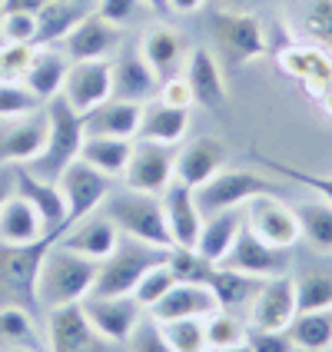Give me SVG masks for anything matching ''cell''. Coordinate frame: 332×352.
<instances>
[{
  "label": "cell",
  "instance_id": "6da1fadb",
  "mask_svg": "<svg viewBox=\"0 0 332 352\" xmlns=\"http://www.w3.org/2000/svg\"><path fill=\"white\" fill-rule=\"evenodd\" d=\"M100 263L90 256H80L60 243H50V250L43 253L37 270V286H34V299L50 313L70 302H83L93 293Z\"/></svg>",
  "mask_w": 332,
  "mask_h": 352
},
{
  "label": "cell",
  "instance_id": "7a4b0ae2",
  "mask_svg": "<svg viewBox=\"0 0 332 352\" xmlns=\"http://www.w3.org/2000/svg\"><path fill=\"white\" fill-rule=\"evenodd\" d=\"M43 110H47V123H50L47 143H43L40 157L34 163H27V170L34 176H40V179H54L57 183V176L80 157L83 120H80V113L63 97H54L50 103H43Z\"/></svg>",
  "mask_w": 332,
  "mask_h": 352
},
{
  "label": "cell",
  "instance_id": "3957f363",
  "mask_svg": "<svg viewBox=\"0 0 332 352\" xmlns=\"http://www.w3.org/2000/svg\"><path fill=\"white\" fill-rule=\"evenodd\" d=\"M103 210L117 223V230L123 236H133V239L150 243V246L173 250V236H170V226H166L163 199H157V196H150V193L126 190V193L107 196L103 199Z\"/></svg>",
  "mask_w": 332,
  "mask_h": 352
},
{
  "label": "cell",
  "instance_id": "277c9868",
  "mask_svg": "<svg viewBox=\"0 0 332 352\" xmlns=\"http://www.w3.org/2000/svg\"><path fill=\"white\" fill-rule=\"evenodd\" d=\"M166 253L170 250H163V246H150V243H140L133 236H123L117 250L107 259H100L93 296H133L140 276L153 270L157 263H163Z\"/></svg>",
  "mask_w": 332,
  "mask_h": 352
},
{
  "label": "cell",
  "instance_id": "5b68a950",
  "mask_svg": "<svg viewBox=\"0 0 332 352\" xmlns=\"http://www.w3.org/2000/svg\"><path fill=\"white\" fill-rule=\"evenodd\" d=\"M263 193H276L273 183H266L259 173H250V170H236V166H223L216 176H210L203 186H196V206L203 216L213 213H226V210H239L246 206L253 196Z\"/></svg>",
  "mask_w": 332,
  "mask_h": 352
},
{
  "label": "cell",
  "instance_id": "8992f818",
  "mask_svg": "<svg viewBox=\"0 0 332 352\" xmlns=\"http://www.w3.org/2000/svg\"><path fill=\"white\" fill-rule=\"evenodd\" d=\"M213 37L219 54L233 67H246L250 60L266 54V34L263 23L250 10H216L213 14Z\"/></svg>",
  "mask_w": 332,
  "mask_h": 352
},
{
  "label": "cell",
  "instance_id": "52a82bcc",
  "mask_svg": "<svg viewBox=\"0 0 332 352\" xmlns=\"http://www.w3.org/2000/svg\"><path fill=\"white\" fill-rule=\"evenodd\" d=\"M176 179V150L153 140H133V153L123 170L126 190L159 196Z\"/></svg>",
  "mask_w": 332,
  "mask_h": 352
},
{
  "label": "cell",
  "instance_id": "ba28073f",
  "mask_svg": "<svg viewBox=\"0 0 332 352\" xmlns=\"http://www.w3.org/2000/svg\"><path fill=\"white\" fill-rule=\"evenodd\" d=\"M243 223H246L263 243H269V246H276V250H293L296 243L302 239L296 210L293 206H286L276 193L253 196V199L246 203Z\"/></svg>",
  "mask_w": 332,
  "mask_h": 352
},
{
  "label": "cell",
  "instance_id": "9c48e42d",
  "mask_svg": "<svg viewBox=\"0 0 332 352\" xmlns=\"http://www.w3.org/2000/svg\"><path fill=\"white\" fill-rule=\"evenodd\" d=\"M60 97L67 100L80 117L97 110L100 103L113 97V63L103 60H74L70 70H67V80H63V90Z\"/></svg>",
  "mask_w": 332,
  "mask_h": 352
},
{
  "label": "cell",
  "instance_id": "30bf717a",
  "mask_svg": "<svg viewBox=\"0 0 332 352\" xmlns=\"http://www.w3.org/2000/svg\"><path fill=\"white\" fill-rule=\"evenodd\" d=\"M57 186L63 193V199H67V226H70V223L97 213L103 206V199L110 196V176H103L100 170L87 166L83 160H74L57 176Z\"/></svg>",
  "mask_w": 332,
  "mask_h": 352
},
{
  "label": "cell",
  "instance_id": "8fae6325",
  "mask_svg": "<svg viewBox=\"0 0 332 352\" xmlns=\"http://www.w3.org/2000/svg\"><path fill=\"white\" fill-rule=\"evenodd\" d=\"M47 110L40 107L34 113L3 120L0 126V166H27L40 157L43 143H47Z\"/></svg>",
  "mask_w": 332,
  "mask_h": 352
},
{
  "label": "cell",
  "instance_id": "7c38bea8",
  "mask_svg": "<svg viewBox=\"0 0 332 352\" xmlns=\"http://www.w3.org/2000/svg\"><path fill=\"white\" fill-rule=\"evenodd\" d=\"M83 313L90 319V326L97 329L107 342H126L133 329L143 319V306H140L133 296H87L83 302Z\"/></svg>",
  "mask_w": 332,
  "mask_h": 352
},
{
  "label": "cell",
  "instance_id": "4fadbf2b",
  "mask_svg": "<svg viewBox=\"0 0 332 352\" xmlns=\"http://www.w3.org/2000/svg\"><path fill=\"white\" fill-rule=\"evenodd\" d=\"M50 243H57L54 236L40 239V243H30V246H7L0 253V286L17 299L20 306L23 302H37L34 299V286H37V270L43 253L50 250Z\"/></svg>",
  "mask_w": 332,
  "mask_h": 352
},
{
  "label": "cell",
  "instance_id": "5bb4252c",
  "mask_svg": "<svg viewBox=\"0 0 332 352\" xmlns=\"http://www.w3.org/2000/svg\"><path fill=\"white\" fill-rule=\"evenodd\" d=\"M286 263H289V259H286V250H276L269 243H263V239L243 223V230L236 236L233 250L223 256L219 266L239 270V273H246V276H259V279H269V276L286 273Z\"/></svg>",
  "mask_w": 332,
  "mask_h": 352
},
{
  "label": "cell",
  "instance_id": "9a60e30c",
  "mask_svg": "<svg viewBox=\"0 0 332 352\" xmlns=\"http://www.w3.org/2000/svg\"><path fill=\"white\" fill-rule=\"evenodd\" d=\"M47 329H50L47 333L50 336V352H103V342H107L90 326V319H87L80 302L50 309Z\"/></svg>",
  "mask_w": 332,
  "mask_h": 352
},
{
  "label": "cell",
  "instance_id": "2e32d148",
  "mask_svg": "<svg viewBox=\"0 0 332 352\" xmlns=\"http://www.w3.org/2000/svg\"><path fill=\"white\" fill-rule=\"evenodd\" d=\"M296 316V283L289 276H269L263 279L256 299L250 302V322L253 329H286Z\"/></svg>",
  "mask_w": 332,
  "mask_h": 352
},
{
  "label": "cell",
  "instance_id": "e0dca14e",
  "mask_svg": "<svg viewBox=\"0 0 332 352\" xmlns=\"http://www.w3.org/2000/svg\"><path fill=\"white\" fill-rule=\"evenodd\" d=\"M140 54L150 63V70L157 74V80H170L179 74V67L190 57V47H186V34L176 30V27H166V23H157V27H146L143 37H140Z\"/></svg>",
  "mask_w": 332,
  "mask_h": 352
},
{
  "label": "cell",
  "instance_id": "ac0fdd59",
  "mask_svg": "<svg viewBox=\"0 0 332 352\" xmlns=\"http://www.w3.org/2000/svg\"><path fill=\"white\" fill-rule=\"evenodd\" d=\"M279 70L299 80L306 87V94H313L316 100L332 87V60L322 47L289 43L286 50H279Z\"/></svg>",
  "mask_w": 332,
  "mask_h": 352
},
{
  "label": "cell",
  "instance_id": "d6986e66",
  "mask_svg": "<svg viewBox=\"0 0 332 352\" xmlns=\"http://www.w3.org/2000/svg\"><path fill=\"white\" fill-rule=\"evenodd\" d=\"M14 190H17L23 199L34 203V210L40 213L47 233L60 239V233L67 230V199H63L57 183H54V179H40V176H34L27 166H17V170H14Z\"/></svg>",
  "mask_w": 332,
  "mask_h": 352
},
{
  "label": "cell",
  "instance_id": "ffe728a7",
  "mask_svg": "<svg viewBox=\"0 0 332 352\" xmlns=\"http://www.w3.org/2000/svg\"><path fill=\"white\" fill-rule=\"evenodd\" d=\"M57 243L67 246V250H74V253L90 256V259L100 263V259H107V256L117 250L120 230L107 213L103 216L90 213V216H83V219H77V223H70V226L60 233Z\"/></svg>",
  "mask_w": 332,
  "mask_h": 352
},
{
  "label": "cell",
  "instance_id": "44dd1931",
  "mask_svg": "<svg viewBox=\"0 0 332 352\" xmlns=\"http://www.w3.org/2000/svg\"><path fill=\"white\" fill-rule=\"evenodd\" d=\"M219 309L216 296L203 283H173V289L157 299L146 313L153 322H170V319H206Z\"/></svg>",
  "mask_w": 332,
  "mask_h": 352
},
{
  "label": "cell",
  "instance_id": "7402d4cb",
  "mask_svg": "<svg viewBox=\"0 0 332 352\" xmlns=\"http://www.w3.org/2000/svg\"><path fill=\"white\" fill-rule=\"evenodd\" d=\"M230 160V150L219 137H196L186 143L176 157V179L186 186H203L210 176H216Z\"/></svg>",
  "mask_w": 332,
  "mask_h": 352
},
{
  "label": "cell",
  "instance_id": "603a6c76",
  "mask_svg": "<svg viewBox=\"0 0 332 352\" xmlns=\"http://www.w3.org/2000/svg\"><path fill=\"white\" fill-rule=\"evenodd\" d=\"M113 63V97L126 100V103H150L159 94V80L150 70V63L143 60V54L137 50H123Z\"/></svg>",
  "mask_w": 332,
  "mask_h": 352
},
{
  "label": "cell",
  "instance_id": "cb8c5ba5",
  "mask_svg": "<svg viewBox=\"0 0 332 352\" xmlns=\"http://www.w3.org/2000/svg\"><path fill=\"white\" fill-rule=\"evenodd\" d=\"M183 77H186L190 90H193V103L206 107V110L223 107V103H226V97H230L226 80H223V67H219V60H216L213 50H206V47H196V50H190Z\"/></svg>",
  "mask_w": 332,
  "mask_h": 352
},
{
  "label": "cell",
  "instance_id": "d4e9b609",
  "mask_svg": "<svg viewBox=\"0 0 332 352\" xmlns=\"http://www.w3.org/2000/svg\"><path fill=\"white\" fill-rule=\"evenodd\" d=\"M159 196H163V213H166V226H170V236H173V246H196L199 226H203V213L196 206L193 186L173 179Z\"/></svg>",
  "mask_w": 332,
  "mask_h": 352
},
{
  "label": "cell",
  "instance_id": "484cf974",
  "mask_svg": "<svg viewBox=\"0 0 332 352\" xmlns=\"http://www.w3.org/2000/svg\"><path fill=\"white\" fill-rule=\"evenodd\" d=\"M50 233H47L40 213L34 210V203L23 199L17 190L0 203V243L3 246H30V243H40Z\"/></svg>",
  "mask_w": 332,
  "mask_h": 352
},
{
  "label": "cell",
  "instance_id": "4316f807",
  "mask_svg": "<svg viewBox=\"0 0 332 352\" xmlns=\"http://www.w3.org/2000/svg\"><path fill=\"white\" fill-rule=\"evenodd\" d=\"M140 117L143 107L140 103H126V100L110 97L100 103L97 110L83 113V137H120V140H137L140 133Z\"/></svg>",
  "mask_w": 332,
  "mask_h": 352
},
{
  "label": "cell",
  "instance_id": "83f0119b",
  "mask_svg": "<svg viewBox=\"0 0 332 352\" xmlns=\"http://www.w3.org/2000/svg\"><path fill=\"white\" fill-rule=\"evenodd\" d=\"M67 60L70 57L54 50V47H37L30 63H27V70H23V77H20V83H23L40 103H50V100L60 97V90H63V80H67V70H70Z\"/></svg>",
  "mask_w": 332,
  "mask_h": 352
},
{
  "label": "cell",
  "instance_id": "f1b7e54d",
  "mask_svg": "<svg viewBox=\"0 0 332 352\" xmlns=\"http://www.w3.org/2000/svg\"><path fill=\"white\" fill-rule=\"evenodd\" d=\"M117 27L107 23L100 14H87L63 40V54L70 60H103L117 47Z\"/></svg>",
  "mask_w": 332,
  "mask_h": 352
},
{
  "label": "cell",
  "instance_id": "f546056e",
  "mask_svg": "<svg viewBox=\"0 0 332 352\" xmlns=\"http://www.w3.org/2000/svg\"><path fill=\"white\" fill-rule=\"evenodd\" d=\"M190 130V110L183 107H170L163 100H150L143 103V117H140V133L137 140H153V143H166L176 146Z\"/></svg>",
  "mask_w": 332,
  "mask_h": 352
},
{
  "label": "cell",
  "instance_id": "4dcf8cb0",
  "mask_svg": "<svg viewBox=\"0 0 332 352\" xmlns=\"http://www.w3.org/2000/svg\"><path fill=\"white\" fill-rule=\"evenodd\" d=\"M239 230H243V216H239V210H226V213L203 216L199 239H196L193 250L199 256H206L213 266H219V263H223V256L233 250Z\"/></svg>",
  "mask_w": 332,
  "mask_h": 352
},
{
  "label": "cell",
  "instance_id": "1f68e13d",
  "mask_svg": "<svg viewBox=\"0 0 332 352\" xmlns=\"http://www.w3.org/2000/svg\"><path fill=\"white\" fill-rule=\"evenodd\" d=\"M87 3H57V0H43L37 14V37L34 47H54L60 40H67V34L87 17Z\"/></svg>",
  "mask_w": 332,
  "mask_h": 352
},
{
  "label": "cell",
  "instance_id": "d6a6232c",
  "mask_svg": "<svg viewBox=\"0 0 332 352\" xmlns=\"http://www.w3.org/2000/svg\"><path fill=\"white\" fill-rule=\"evenodd\" d=\"M133 153V140H120V137H83L80 157L87 166L100 170L103 176H123L126 163Z\"/></svg>",
  "mask_w": 332,
  "mask_h": 352
},
{
  "label": "cell",
  "instance_id": "836d02e7",
  "mask_svg": "<svg viewBox=\"0 0 332 352\" xmlns=\"http://www.w3.org/2000/svg\"><path fill=\"white\" fill-rule=\"evenodd\" d=\"M286 336L296 349L302 352H329L332 349V306L329 309H309L296 313L286 326Z\"/></svg>",
  "mask_w": 332,
  "mask_h": 352
},
{
  "label": "cell",
  "instance_id": "e575fe53",
  "mask_svg": "<svg viewBox=\"0 0 332 352\" xmlns=\"http://www.w3.org/2000/svg\"><path fill=\"white\" fill-rule=\"evenodd\" d=\"M259 286H263L259 276H246L239 270H226V266H216L210 276V289H213L219 309H230V313L250 306L259 293Z\"/></svg>",
  "mask_w": 332,
  "mask_h": 352
},
{
  "label": "cell",
  "instance_id": "d590c367",
  "mask_svg": "<svg viewBox=\"0 0 332 352\" xmlns=\"http://www.w3.org/2000/svg\"><path fill=\"white\" fill-rule=\"evenodd\" d=\"M293 210L299 219V230H302V239L319 253H332V203L316 199V203H299Z\"/></svg>",
  "mask_w": 332,
  "mask_h": 352
},
{
  "label": "cell",
  "instance_id": "8d00e7d4",
  "mask_svg": "<svg viewBox=\"0 0 332 352\" xmlns=\"http://www.w3.org/2000/svg\"><path fill=\"white\" fill-rule=\"evenodd\" d=\"M296 283V313L329 309L332 306V270H306Z\"/></svg>",
  "mask_w": 332,
  "mask_h": 352
},
{
  "label": "cell",
  "instance_id": "74e56055",
  "mask_svg": "<svg viewBox=\"0 0 332 352\" xmlns=\"http://www.w3.org/2000/svg\"><path fill=\"white\" fill-rule=\"evenodd\" d=\"M166 263H170V270H173L176 283H203V286H210V276H213V263L206 259V256H199L193 246H173L170 253H166Z\"/></svg>",
  "mask_w": 332,
  "mask_h": 352
},
{
  "label": "cell",
  "instance_id": "f35d334b",
  "mask_svg": "<svg viewBox=\"0 0 332 352\" xmlns=\"http://www.w3.org/2000/svg\"><path fill=\"white\" fill-rule=\"evenodd\" d=\"M157 326L176 352H206V322L203 319H170V322H157Z\"/></svg>",
  "mask_w": 332,
  "mask_h": 352
},
{
  "label": "cell",
  "instance_id": "ab89813d",
  "mask_svg": "<svg viewBox=\"0 0 332 352\" xmlns=\"http://www.w3.org/2000/svg\"><path fill=\"white\" fill-rule=\"evenodd\" d=\"M203 322H206V349H230V346H243L250 339L243 322L230 309H216Z\"/></svg>",
  "mask_w": 332,
  "mask_h": 352
},
{
  "label": "cell",
  "instance_id": "60d3db41",
  "mask_svg": "<svg viewBox=\"0 0 332 352\" xmlns=\"http://www.w3.org/2000/svg\"><path fill=\"white\" fill-rule=\"evenodd\" d=\"M0 336L14 346H30V349L37 346V329H34L27 306H20V302L0 306Z\"/></svg>",
  "mask_w": 332,
  "mask_h": 352
},
{
  "label": "cell",
  "instance_id": "b9f144b4",
  "mask_svg": "<svg viewBox=\"0 0 332 352\" xmlns=\"http://www.w3.org/2000/svg\"><path fill=\"white\" fill-rule=\"evenodd\" d=\"M173 283H176V276H173V270H170V263L163 259L153 270H146V273L140 276L137 289H133V299H137L143 309H150L157 299H163V296L173 289Z\"/></svg>",
  "mask_w": 332,
  "mask_h": 352
},
{
  "label": "cell",
  "instance_id": "7bdbcfd3",
  "mask_svg": "<svg viewBox=\"0 0 332 352\" xmlns=\"http://www.w3.org/2000/svg\"><path fill=\"white\" fill-rule=\"evenodd\" d=\"M40 103L20 80H0V120H14L23 113H34L40 110Z\"/></svg>",
  "mask_w": 332,
  "mask_h": 352
},
{
  "label": "cell",
  "instance_id": "ee69618b",
  "mask_svg": "<svg viewBox=\"0 0 332 352\" xmlns=\"http://www.w3.org/2000/svg\"><path fill=\"white\" fill-rule=\"evenodd\" d=\"M306 34L316 47L332 54V0H309L306 7Z\"/></svg>",
  "mask_w": 332,
  "mask_h": 352
},
{
  "label": "cell",
  "instance_id": "f6af8a7d",
  "mask_svg": "<svg viewBox=\"0 0 332 352\" xmlns=\"http://www.w3.org/2000/svg\"><path fill=\"white\" fill-rule=\"evenodd\" d=\"M263 163H266V166H273L279 176L293 179V183H299V186L313 190L316 196H322L326 203H332V176H326V173H306V170L289 166V163H279V160H263Z\"/></svg>",
  "mask_w": 332,
  "mask_h": 352
},
{
  "label": "cell",
  "instance_id": "bcb514c9",
  "mask_svg": "<svg viewBox=\"0 0 332 352\" xmlns=\"http://www.w3.org/2000/svg\"><path fill=\"white\" fill-rule=\"evenodd\" d=\"M0 37L10 43H30L37 37V17L34 14H0Z\"/></svg>",
  "mask_w": 332,
  "mask_h": 352
},
{
  "label": "cell",
  "instance_id": "7dc6e473",
  "mask_svg": "<svg viewBox=\"0 0 332 352\" xmlns=\"http://www.w3.org/2000/svg\"><path fill=\"white\" fill-rule=\"evenodd\" d=\"M126 346H130V352H176L173 346L163 339V333H159V326L153 319H140V326L133 329V336L126 339Z\"/></svg>",
  "mask_w": 332,
  "mask_h": 352
},
{
  "label": "cell",
  "instance_id": "c3c4849f",
  "mask_svg": "<svg viewBox=\"0 0 332 352\" xmlns=\"http://www.w3.org/2000/svg\"><path fill=\"white\" fill-rule=\"evenodd\" d=\"M246 346H250V352H296L286 329H253Z\"/></svg>",
  "mask_w": 332,
  "mask_h": 352
},
{
  "label": "cell",
  "instance_id": "681fc988",
  "mask_svg": "<svg viewBox=\"0 0 332 352\" xmlns=\"http://www.w3.org/2000/svg\"><path fill=\"white\" fill-rule=\"evenodd\" d=\"M163 103H170V107H183V110H190L193 107V90H190V83L183 74H176V77L163 80L159 83V94H157Z\"/></svg>",
  "mask_w": 332,
  "mask_h": 352
},
{
  "label": "cell",
  "instance_id": "f907efd6",
  "mask_svg": "<svg viewBox=\"0 0 332 352\" xmlns=\"http://www.w3.org/2000/svg\"><path fill=\"white\" fill-rule=\"evenodd\" d=\"M137 3H140V0H100L97 14L107 20V23L123 27L126 20H133V14H137Z\"/></svg>",
  "mask_w": 332,
  "mask_h": 352
},
{
  "label": "cell",
  "instance_id": "816d5d0a",
  "mask_svg": "<svg viewBox=\"0 0 332 352\" xmlns=\"http://www.w3.org/2000/svg\"><path fill=\"white\" fill-rule=\"evenodd\" d=\"M43 0H0V14H37Z\"/></svg>",
  "mask_w": 332,
  "mask_h": 352
},
{
  "label": "cell",
  "instance_id": "f5cc1de1",
  "mask_svg": "<svg viewBox=\"0 0 332 352\" xmlns=\"http://www.w3.org/2000/svg\"><path fill=\"white\" fill-rule=\"evenodd\" d=\"M203 7V0H170V10L173 14H193Z\"/></svg>",
  "mask_w": 332,
  "mask_h": 352
},
{
  "label": "cell",
  "instance_id": "db71d44e",
  "mask_svg": "<svg viewBox=\"0 0 332 352\" xmlns=\"http://www.w3.org/2000/svg\"><path fill=\"white\" fill-rule=\"evenodd\" d=\"M216 3H219V10H250L259 0H216Z\"/></svg>",
  "mask_w": 332,
  "mask_h": 352
},
{
  "label": "cell",
  "instance_id": "11a10c76",
  "mask_svg": "<svg viewBox=\"0 0 332 352\" xmlns=\"http://www.w3.org/2000/svg\"><path fill=\"white\" fill-rule=\"evenodd\" d=\"M10 193H14V173H3V166H0V203Z\"/></svg>",
  "mask_w": 332,
  "mask_h": 352
},
{
  "label": "cell",
  "instance_id": "9f6ffc18",
  "mask_svg": "<svg viewBox=\"0 0 332 352\" xmlns=\"http://www.w3.org/2000/svg\"><path fill=\"white\" fill-rule=\"evenodd\" d=\"M319 107H322V110H326V113L332 117V87L326 90V94H322V97H319Z\"/></svg>",
  "mask_w": 332,
  "mask_h": 352
},
{
  "label": "cell",
  "instance_id": "6f0895ef",
  "mask_svg": "<svg viewBox=\"0 0 332 352\" xmlns=\"http://www.w3.org/2000/svg\"><path fill=\"white\" fill-rule=\"evenodd\" d=\"M153 10H170V0H146Z\"/></svg>",
  "mask_w": 332,
  "mask_h": 352
},
{
  "label": "cell",
  "instance_id": "680465c9",
  "mask_svg": "<svg viewBox=\"0 0 332 352\" xmlns=\"http://www.w3.org/2000/svg\"><path fill=\"white\" fill-rule=\"evenodd\" d=\"M206 352H250V346L243 342V346H230V349H206Z\"/></svg>",
  "mask_w": 332,
  "mask_h": 352
},
{
  "label": "cell",
  "instance_id": "91938a15",
  "mask_svg": "<svg viewBox=\"0 0 332 352\" xmlns=\"http://www.w3.org/2000/svg\"><path fill=\"white\" fill-rule=\"evenodd\" d=\"M14 352H37V349H30V346H17Z\"/></svg>",
  "mask_w": 332,
  "mask_h": 352
},
{
  "label": "cell",
  "instance_id": "94428289",
  "mask_svg": "<svg viewBox=\"0 0 332 352\" xmlns=\"http://www.w3.org/2000/svg\"><path fill=\"white\" fill-rule=\"evenodd\" d=\"M57 3H83V0H57Z\"/></svg>",
  "mask_w": 332,
  "mask_h": 352
},
{
  "label": "cell",
  "instance_id": "6125c7cd",
  "mask_svg": "<svg viewBox=\"0 0 332 352\" xmlns=\"http://www.w3.org/2000/svg\"><path fill=\"white\" fill-rule=\"evenodd\" d=\"M296 352H302V349H296Z\"/></svg>",
  "mask_w": 332,
  "mask_h": 352
}]
</instances>
